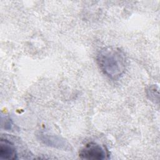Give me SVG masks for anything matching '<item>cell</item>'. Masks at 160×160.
Returning a JSON list of instances; mask_svg holds the SVG:
<instances>
[{
	"instance_id": "277c9868",
	"label": "cell",
	"mask_w": 160,
	"mask_h": 160,
	"mask_svg": "<svg viewBox=\"0 0 160 160\" xmlns=\"http://www.w3.org/2000/svg\"><path fill=\"white\" fill-rule=\"evenodd\" d=\"M41 139L44 144L48 146L61 149H68L69 148V144L64 139L54 135L42 134Z\"/></svg>"
},
{
	"instance_id": "3957f363",
	"label": "cell",
	"mask_w": 160,
	"mask_h": 160,
	"mask_svg": "<svg viewBox=\"0 0 160 160\" xmlns=\"http://www.w3.org/2000/svg\"><path fill=\"white\" fill-rule=\"evenodd\" d=\"M18 155V147L14 142V139L6 135H2L0 139V159H17Z\"/></svg>"
},
{
	"instance_id": "7a4b0ae2",
	"label": "cell",
	"mask_w": 160,
	"mask_h": 160,
	"mask_svg": "<svg viewBox=\"0 0 160 160\" xmlns=\"http://www.w3.org/2000/svg\"><path fill=\"white\" fill-rule=\"evenodd\" d=\"M79 156L83 159L102 160L108 158V153L104 146L91 142L86 144L80 150Z\"/></svg>"
},
{
	"instance_id": "6da1fadb",
	"label": "cell",
	"mask_w": 160,
	"mask_h": 160,
	"mask_svg": "<svg viewBox=\"0 0 160 160\" xmlns=\"http://www.w3.org/2000/svg\"><path fill=\"white\" fill-rule=\"evenodd\" d=\"M96 61L103 73L112 80L119 79L125 72L127 59L124 52L114 46H108L99 51Z\"/></svg>"
}]
</instances>
